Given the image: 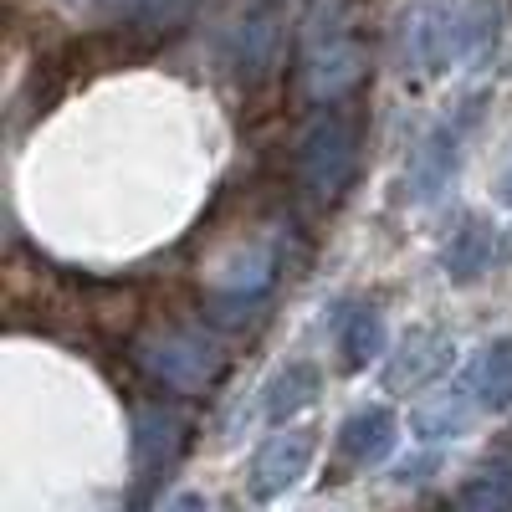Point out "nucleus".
I'll return each mask as SVG.
<instances>
[{"instance_id": "10", "label": "nucleus", "mask_w": 512, "mask_h": 512, "mask_svg": "<svg viewBox=\"0 0 512 512\" xmlns=\"http://www.w3.org/2000/svg\"><path fill=\"white\" fill-rule=\"evenodd\" d=\"M466 390L487 415L512 405V338H492V344L477 349L472 369H466Z\"/></svg>"}, {"instance_id": "9", "label": "nucleus", "mask_w": 512, "mask_h": 512, "mask_svg": "<svg viewBox=\"0 0 512 512\" xmlns=\"http://www.w3.org/2000/svg\"><path fill=\"white\" fill-rule=\"evenodd\" d=\"M492 251H497V231L482 221V216H461L456 221V236L446 241L441 262H446V277L451 282H482L487 267H492Z\"/></svg>"}, {"instance_id": "11", "label": "nucleus", "mask_w": 512, "mask_h": 512, "mask_svg": "<svg viewBox=\"0 0 512 512\" xmlns=\"http://www.w3.org/2000/svg\"><path fill=\"white\" fill-rule=\"evenodd\" d=\"M338 451H344L354 466H369L379 456H390L395 451V415L384 405H369V410L349 415L344 431H338Z\"/></svg>"}, {"instance_id": "14", "label": "nucleus", "mask_w": 512, "mask_h": 512, "mask_svg": "<svg viewBox=\"0 0 512 512\" xmlns=\"http://www.w3.org/2000/svg\"><path fill=\"white\" fill-rule=\"evenodd\" d=\"M93 6L123 26H139V31H175L195 11V0H93Z\"/></svg>"}, {"instance_id": "6", "label": "nucleus", "mask_w": 512, "mask_h": 512, "mask_svg": "<svg viewBox=\"0 0 512 512\" xmlns=\"http://www.w3.org/2000/svg\"><path fill=\"white\" fill-rule=\"evenodd\" d=\"M446 364H451V338L441 328H410L395 344L390 364H384V384H390L395 395H410L425 379H436Z\"/></svg>"}, {"instance_id": "4", "label": "nucleus", "mask_w": 512, "mask_h": 512, "mask_svg": "<svg viewBox=\"0 0 512 512\" xmlns=\"http://www.w3.org/2000/svg\"><path fill=\"white\" fill-rule=\"evenodd\" d=\"M461 26L466 6L461 0H405L395 21V62L415 82H431L446 72L451 57H461Z\"/></svg>"}, {"instance_id": "16", "label": "nucleus", "mask_w": 512, "mask_h": 512, "mask_svg": "<svg viewBox=\"0 0 512 512\" xmlns=\"http://www.w3.org/2000/svg\"><path fill=\"white\" fill-rule=\"evenodd\" d=\"M456 512H512V461H492L461 487Z\"/></svg>"}, {"instance_id": "7", "label": "nucleus", "mask_w": 512, "mask_h": 512, "mask_svg": "<svg viewBox=\"0 0 512 512\" xmlns=\"http://www.w3.org/2000/svg\"><path fill=\"white\" fill-rule=\"evenodd\" d=\"M313 431H282V436H272L262 451H256V461H251V492L256 497H282L297 477L308 472V461H313Z\"/></svg>"}, {"instance_id": "3", "label": "nucleus", "mask_w": 512, "mask_h": 512, "mask_svg": "<svg viewBox=\"0 0 512 512\" xmlns=\"http://www.w3.org/2000/svg\"><path fill=\"white\" fill-rule=\"evenodd\" d=\"M134 359H139L144 374H154L164 390H175V395H205L226 369V349L205 328H190V323L149 328L139 338Z\"/></svg>"}, {"instance_id": "13", "label": "nucleus", "mask_w": 512, "mask_h": 512, "mask_svg": "<svg viewBox=\"0 0 512 512\" xmlns=\"http://www.w3.org/2000/svg\"><path fill=\"white\" fill-rule=\"evenodd\" d=\"M384 349V318L374 303L349 308V318L338 323V354H344V369H364L369 359H379Z\"/></svg>"}, {"instance_id": "15", "label": "nucleus", "mask_w": 512, "mask_h": 512, "mask_svg": "<svg viewBox=\"0 0 512 512\" xmlns=\"http://www.w3.org/2000/svg\"><path fill=\"white\" fill-rule=\"evenodd\" d=\"M134 425H139V461H144V472H154V461L164 466L169 456L180 451V441H185V420L175 410L149 405V410H139Z\"/></svg>"}, {"instance_id": "2", "label": "nucleus", "mask_w": 512, "mask_h": 512, "mask_svg": "<svg viewBox=\"0 0 512 512\" xmlns=\"http://www.w3.org/2000/svg\"><path fill=\"white\" fill-rule=\"evenodd\" d=\"M364 154V113L354 103L323 108L292 149V180L313 205H333L359 175Z\"/></svg>"}, {"instance_id": "1", "label": "nucleus", "mask_w": 512, "mask_h": 512, "mask_svg": "<svg viewBox=\"0 0 512 512\" xmlns=\"http://www.w3.org/2000/svg\"><path fill=\"white\" fill-rule=\"evenodd\" d=\"M364 0H318L303 41H297V77H303V98L318 108L344 103L364 72H369V47H364Z\"/></svg>"}, {"instance_id": "18", "label": "nucleus", "mask_w": 512, "mask_h": 512, "mask_svg": "<svg viewBox=\"0 0 512 512\" xmlns=\"http://www.w3.org/2000/svg\"><path fill=\"white\" fill-rule=\"evenodd\" d=\"M502 200L512 205V169H507V180H502Z\"/></svg>"}, {"instance_id": "17", "label": "nucleus", "mask_w": 512, "mask_h": 512, "mask_svg": "<svg viewBox=\"0 0 512 512\" xmlns=\"http://www.w3.org/2000/svg\"><path fill=\"white\" fill-rule=\"evenodd\" d=\"M472 390H466V379L456 384L451 395H436L431 405H425L420 415H415V436L420 441H441V436H456L461 425H466V415H472Z\"/></svg>"}, {"instance_id": "12", "label": "nucleus", "mask_w": 512, "mask_h": 512, "mask_svg": "<svg viewBox=\"0 0 512 512\" xmlns=\"http://www.w3.org/2000/svg\"><path fill=\"white\" fill-rule=\"evenodd\" d=\"M318 390H323V374H318L313 364H287V369L267 384V390H262V415H267L272 425H282L287 415H297L303 405H313Z\"/></svg>"}, {"instance_id": "8", "label": "nucleus", "mask_w": 512, "mask_h": 512, "mask_svg": "<svg viewBox=\"0 0 512 512\" xmlns=\"http://www.w3.org/2000/svg\"><path fill=\"white\" fill-rule=\"evenodd\" d=\"M461 134H466V118H451L441 123L431 139L420 144L415 164H410V185H415V200H436L451 175H456V164H461Z\"/></svg>"}, {"instance_id": "5", "label": "nucleus", "mask_w": 512, "mask_h": 512, "mask_svg": "<svg viewBox=\"0 0 512 512\" xmlns=\"http://www.w3.org/2000/svg\"><path fill=\"white\" fill-rule=\"evenodd\" d=\"M282 41H287V16L277 0H256V6L241 16L236 41H231V72L241 82H262L277 57H282Z\"/></svg>"}]
</instances>
